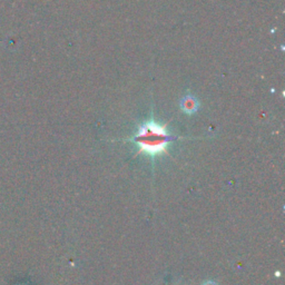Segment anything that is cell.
I'll use <instances>...</instances> for the list:
<instances>
[{"label": "cell", "mask_w": 285, "mask_h": 285, "mask_svg": "<svg viewBox=\"0 0 285 285\" xmlns=\"http://www.w3.org/2000/svg\"><path fill=\"white\" fill-rule=\"evenodd\" d=\"M178 140L180 137L170 134L166 125L158 124L152 117L138 127L136 134L128 140L137 144L140 154L154 158L157 155L167 153V146Z\"/></svg>", "instance_id": "1"}, {"label": "cell", "mask_w": 285, "mask_h": 285, "mask_svg": "<svg viewBox=\"0 0 285 285\" xmlns=\"http://www.w3.org/2000/svg\"><path fill=\"white\" fill-rule=\"evenodd\" d=\"M200 104L198 98L190 94L185 95L180 102V107L182 112L188 115L195 114V112L200 110Z\"/></svg>", "instance_id": "2"}, {"label": "cell", "mask_w": 285, "mask_h": 285, "mask_svg": "<svg viewBox=\"0 0 285 285\" xmlns=\"http://www.w3.org/2000/svg\"><path fill=\"white\" fill-rule=\"evenodd\" d=\"M203 285H218L216 283H214V282H212V281H208V282H206V283H204Z\"/></svg>", "instance_id": "3"}]
</instances>
